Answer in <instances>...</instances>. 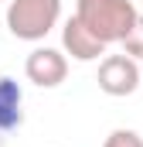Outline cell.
Here are the masks:
<instances>
[{"label":"cell","instance_id":"1","mask_svg":"<svg viewBox=\"0 0 143 147\" xmlns=\"http://www.w3.org/2000/svg\"><path fill=\"white\" fill-rule=\"evenodd\" d=\"M75 17L106 45H123V38L133 31L140 10L133 7V0H78L75 3Z\"/></svg>","mask_w":143,"mask_h":147},{"label":"cell","instance_id":"2","mask_svg":"<svg viewBox=\"0 0 143 147\" xmlns=\"http://www.w3.org/2000/svg\"><path fill=\"white\" fill-rule=\"evenodd\" d=\"M61 17V0H10L7 28L17 41H41Z\"/></svg>","mask_w":143,"mask_h":147},{"label":"cell","instance_id":"3","mask_svg":"<svg viewBox=\"0 0 143 147\" xmlns=\"http://www.w3.org/2000/svg\"><path fill=\"white\" fill-rule=\"evenodd\" d=\"M99 89L106 96H133L136 86L143 82V65H136L133 55H106L99 62V75H96Z\"/></svg>","mask_w":143,"mask_h":147},{"label":"cell","instance_id":"4","mask_svg":"<svg viewBox=\"0 0 143 147\" xmlns=\"http://www.w3.org/2000/svg\"><path fill=\"white\" fill-rule=\"evenodd\" d=\"M24 72L27 79L41 86V89H55V86H61L65 82V75H68V58L58 51V48H34L31 55H27V62H24Z\"/></svg>","mask_w":143,"mask_h":147},{"label":"cell","instance_id":"5","mask_svg":"<svg viewBox=\"0 0 143 147\" xmlns=\"http://www.w3.org/2000/svg\"><path fill=\"white\" fill-rule=\"evenodd\" d=\"M61 45H65V51H68L75 62H96V58L106 55V48H109L106 41H99L78 17H68V21H65V28H61Z\"/></svg>","mask_w":143,"mask_h":147},{"label":"cell","instance_id":"6","mask_svg":"<svg viewBox=\"0 0 143 147\" xmlns=\"http://www.w3.org/2000/svg\"><path fill=\"white\" fill-rule=\"evenodd\" d=\"M21 103H24L21 86H17L10 75L0 72V147L7 144L10 134L21 130V123H24V110H21Z\"/></svg>","mask_w":143,"mask_h":147},{"label":"cell","instance_id":"7","mask_svg":"<svg viewBox=\"0 0 143 147\" xmlns=\"http://www.w3.org/2000/svg\"><path fill=\"white\" fill-rule=\"evenodd\" d=\"M123 51L126 55H133L136 62H143V14L136 17V24H133V31L123 38Z\"/></svg>","mask_w":143,"mask_h":147},{"label":"cell","instance_id":"8","mask_svg":"<svg viewBox=\"0 0 143 147\" xmlns=\"http://www.w3.org/2000/svg\"><path fill=\"white\" fill-rule=\"evenodd\" d=\"M102 147H143V137L136 134V130H123V127H119V130H112V134L106 137Z\"/></svg>","mask_w":143,"mask_h":147}]
</instances>
